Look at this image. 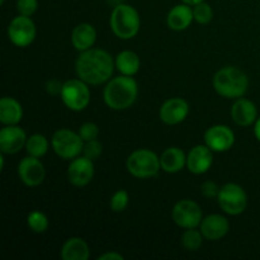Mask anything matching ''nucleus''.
<instances>
[{
	"instance_id": "obj_29",
	"label": "nucleus",
	"mask_w": 260,
	"mask_h": 260,
	"mask_svg": "<svg viewBox=\"0 0 260 260\" xmlns=\"http://www.w3.org/2000/svg\"><path fill=\"white\" fill-rule=\"evenodd\" d=\"M128 202H129L128 193L123 189H119L112 196L109 206H111V210L113 211V212H123V211L127 208V206H128Z\"/></svg>"
},
{
	"instance_id": "obj_21",
	"label": "nucleus",
	"mask_w": 260,
	"mask_h": 260,
	"mask_svg": "<svg viewBox=\"0 0 260 260\" xmlns=\"http://www.w3.org/2000/svg\"><path fill=\"white\" fill-rule=\"evenodd\" d=\"M160 165L164 172L174 174L187 165V155L179 147H169L160 156Z\"/></svg>"
},
{
	"instance_id": "obj_36",
	"label": "nucleus",
	"mask_w": 260,
	"mask_h": 260,
	"mask_svg": "<svg viewBox=\"0 0 260 260\" xmlns=\"http://www.w3.org/2000/svg\"><path fill=\"white\" fill-rule=\"evenodd\" d=\"M254 135H255L256 140L260 142V117L255 121L254 123Z\"/></svg>"
},
{
	"instance_id": "obj_28",
	"label": "nucleus",
	"mask_w": 260,
	"mask_h": 260,
	"mask_svg": "<svg viewBox=\"0 0 260 260\" xmlns=\"http://www.w3.org/2000/svg\"><path fill=\"white\" fill-rule=\"evenodd\" d=\"M193 15L200 24H208L213 18V10L208 3L202 2L193 5Z\"/></svg>"
},
{
	"instance_id": "obj_33",
	"label": "nucleus",
	"mask_w": 260,
	"mask_h": 260,
	"mask_svg": "<svg viewBox=\"0 0 260 260\" xmlns=\"http://www.w3.org/2000/svg\"><path fill=\"white\" fill-rule=\"evenodd\" d=\"M201 192L205 197L207 198H213L217 197L218 192H220V188L217 187V184L213 182H206L201 185Z\"/></svg>"
},
{
	"instance_id": "obj_23",
	"label": "nucleus",
	"mask_w": 260,
	"mask_h": 260,
	"mask_svg": "<svg viewBox=\"0 0 260 260\" xmlns=\"http://www.w3.org/2000/svg\"><path fill=\"white\" fill-rule=\"evenodd\" d=\"M89 255L88 244L81 238L68 239L61 249V258L63 260H88Z\"/></svg>"
},
{
	"instance_id": "obj_1",
	"label": "nucleus",
	"mask_w": 260,
	"mask_h": 260,
	"mask_svg": "<svg viewBox=\"0 0 260 260\" xmlns=\"http://www.w3.org/2000/svg\"><path fill=\"white\" fill-rule=\"evenodd\" d=\"M114 65L113 58L107 51L89 48L79 55L75 68L79 79L88 85H99L112 78Z\"/></svg>"
},
{
	"instance_id": "obj_20",
	"label": "nucleus",
	"mask_w": 260,
	"mask_h": 260,
	"mask_svg": "<svg viewBox=\"0 0 260 260\" xmlns=\"http://www.w3.org/2000/svg\"><path fill=\"white\" fill-rule=\"evenodd\" d=\"M194 19L193 9L188 4L175 5L169 12L167 18V22L169 28L173 30H184L190 25V23Z\"/></svg>"
},
{
	"instance_id": "obj_18",
	"label": "nucleus",
	"mask_w": 260,
	"mask_h": 260,
	"mask_svg": "<svg viewBox=\"0 0 260 260\" xmlns=\"http://www.w3.org/2000/svg\"><path fill=\"white\" fill-rule=\"evenodd\" d=\"M201 233L207 240H220L230 230L228 218L222 215H210L202 220L200 225Z\"/></svg>"
},
{
	"instance_id": "obj_3",
	"label": "nucleus",
	"mask_w": 260,
	"mask_h": 260,
	"mask_svg": "<svg viewBox=\"0 0 260 260\" xmlns=\"http://www.w3.org/2000/svg\"><path fill=\"white\" fill-rule=\"evenodd\" d=\"M249 79L243 70L234 66H226L216 73L213 78V88L225 98H241L246 93Z\"/></svg>"
},
{
	"instance_id": "obj_14",
	"label": "nucleus",
	"mask_w": 260,
	"mask_h": 260,
	"mask_svg": "<svg viewBox=\"0 0 260 260\" xmlns=\"http://www.w3.org/2000/svg\"><path fill=\"white\" fill-rule=\"evenodd\" d=\"M27 135L17 124H9L0 131V150L3 154H17L25 147Z\"/></svg>"
},
{
	"instance_id": "obj_19",
	"label": "nucleus",
	"mask_w": 260,
	"mask_h": 260,
	"mask_svg": "<svg viewBox=\"0 0 260 260\" xmlns=\"http://www.w3.org/2000/svg\"><path fill=\"white\" fill-rule=\"evenodd\" d=\"M96 40V30L89 23H81L74 28L73 33H71V42H73L74 47L78 51L83 52V51L89 50L94 46Z\"/></svg>"
},
{
	"instance_id": "obj_27",
	"label": "nucleus",
	"mask_w": 260,
	"mask_h": 260,
	"mask_svg": "<svg viewBox=\"0 0 260 260\" xmlns=\"http://www.w3.org/2000/svg\"><path fill=\"white\" fill-rule=\"evenodd\" d=\"M27 225L33 233L42 234L48 229V218L41 211H32L27 217Z\"/></svg>"
},
{
	"instance_id": "obj_34",
	"label": "nucleus",
	"mask_w": 260,
	"mask_h": 260,
	"mask_svg": "<svg viewBox=\"0 0 260 260\" xmlns=\"http://www.w3.org/2000/svg\"><path fill=\"white\" fill-rule=\"evenodd\" d=\"M61 89H62V85L61 84H58L56 80H52V81H48L47 83V91L50 94H61Z\"/></svg>"
},
{
	"instance_id": "obj_32",
	"label": "nucleus",
	"mask_w": 260,
	"mask_h": 260,
	"mask_svg": "<svg viewBox=\"0 0 260 260\" xmlns=\"http://www.w3.org/2000/svg\"><path fill=\"white\" fill-rule=\"evenodd\" d=\"M38 7V0H17V10L20 15L30 17L36 13Z\"/></svg>"
},
{
	"instance_id": "obj_22",
	"label": "nucleus",
	"mask_w": 260,
	"mask_h": 260,
	"mask_svg": "<svg viewBox=\"0 0 260 260\" xmlns=\"http://www.w3.org/2000/svg\"><path fill=\"white\" fill-rule=\"evenodd\" d=\"M23 108L22 104L14 98L4 96L0 101V122L5 126L18 124L22 121Z\"/></svg>"
},
{
	"instance_id": "obj_15",
	"label": "nucleus",
	"mask_w": 260,
	"mask_h": 260,
	"mask_svg": "<svg viewBox=\"0 0 260 260\" xmlns=\"http://www.w3.org/2000/svg\"><path fill=\"white\" fill-rule=\"evenodd\" d=\"M212 150L207 145H197L187 155V168L193 174H205L213 164Z\"/></svg>"
},
{
	"instance_id": "obj_6",
	"label": "nucleus",
	"mask_w": 260,
	"mask_h": 260,
	"mask_svg": "<svg viewBox=\"0 0 260 260\" xmlns=\"http://www.w3.org/2000/svg\"><path fill=\"white\" fill-rule=\"evenodd\" d=\"M52 149L61 159L71 160L80 156L84 149V141L79 132L71 131L68 128H61L53 134L51 140Z\"/></svg>"
},
{
	"instance_id": "obj_8",
	"label": "nucleus",
	"mask_w": 260,
	"mask_h": 260,
	"mask_svg": "<svg viewBox=\"0 0 260 260\" xmlns=\"http://www.w3.org/2000/svg\"><path fill=\"white\" fill-rule=\"evenodd\" d=\"M217 201L223 212L228 215H240L246 210L248 196L243 187L235 183H228L220 188Z\"/></svg>"
},
{
	"instance_id": "obj_11",
	"label": "nucleus",
	"mask_w": 260,
	"mask_h": 260,
	"mask_svg": "<svg viewBox=\"0 0 260 260\" xmlns=\"http://www.w3.org/2000/svg\"><path fill=\"white\" fill-rule=\"evenodd\" d=\"M205 142L213 152H223L233 147L235 142V135L230 127L216 124L206 131Z\"/></svg>"
},
{
	"instance_id": "obj_38",
	"label": "nucleus",
	"mask_w": 260,
	"mask_h": 260,
	"mask_svg": "<svg viewBox=\"0 0 260 260\" xmlns=\"http://www.w3.org/2000/svg\"><path fill=\"white\" fill-rule=\"evenodd\" d=\"M5 2V0H0V3H2V4H3V3H4Z\"/></svg>"
},
{
	"instance_id": "obj_12",
	"label": "nucleus",
	"mask_w": 260,
	"mask_h": 260,
	"mask_svg": "<svg viewBox=\"0 0 260 260\" xmlns=\"http://www.w3.org/2000/svg\"><path fill=\"white\" fill-rule=\"evenodd\" d=\"M18 175L19 179L28 187H37L42 184L46 177V170L38 157L27 156L20 160L18 165Z\"/></svg>"
},
{
	"instance_id": "obj_2",
	"label": "nucleus",
	"mask_w": 260,
	"mask_h": 260,
	"mask_svg": "<svg viewBox=\"0 0 260 260\" xmlns=\"http://www.w3.org/2000/svg\"><path fill=\"white\" fill-rule=\"evenodd\" d=\"M139 86L132 76L121 75L112 79L104 88V102L114 111H123L135 103Z\"/></svg>"
},
{
	"instance_id": "obj_35",
	"label": "nucleus",
	"mask_w": 260,
	"mask_h": 260,
	"mask_svg": "<svg viewBox=\"0 0 260 260\" xmlns=\"http://www.w3.org/2000/svg\"><path fill=\"white\" fill-rule=\"evenodd\" d=\"M99 260H106V259H117V260H123V255L118 253H114V251H109V253L102 254L101 256L98 258Z\"/></svg>"
},
{
	"instance_id": "obj_10",
	"label": "nucleus",
	"mask_w": 260,
	"mask_h": 260,
	"mask_svg": "<svg viewBox=\"0 0 260 260\" xmlns=\"http://www.w3.org/2000/svg\"><path fill=\"white\" fill-rule=\"evenodd\" d=\"M8 37L17 47H27L36 38V25L30 17L18 15L8 27Z\"/></svg>"
},
{
	"instance_id": "obj_24",
	"label": "nucleus",
	"mask_w": 260,
	"mask_h": 260,
	"mask_svg": "<svg viewBox=\"0 0 260 260\" xmlns=\"http://www.w3.org/2000/svg\"><path fill=\"white\" fill-rule=\"evenodd\" d=\"M116 68L122 75L134 76L135 74L139 73L141 61H140L139 55L134 51H122L116 57Z\"/></svg>"
},
{
	"instance_id": "obj_31",
	"label": "nucleus",
	"mask_w": 260,
	"mask_h": 260,
	"mask_svg": "<svg viewBox=\"0 0 260 260\" xmlns=\"http://www.w3.org/2000/svg\"><path fill=\"white\" fill-rule=\"evenodd\" d=\"M103 152V146L99 141L96 140H93V141L84 142V149H83V155L85 157L90 160H96Z\"/></svg>"
},
{
	"instance_id": "obj_26",
	"label": "nucleus",
	"mask_w": 260,
	"mask_h": 260,
	"mask_svg": "<svg viewBox=\"0 0 260 260\" xmlns=\"http://www.w3.org/2000/svg\"><path fill=\"white\" fill-rule=\"evenodd\" d=\"M203 234L201 230H196V229H185V231L182 235V245L188 251H196L201 248L203 243Z\"/></svg>"
},
{
	"instance_id": "obj_9",
	"label": "nucleus",
	"mask_w": 260,
	"mask_h": 260,
	"mask_svg": "<svg viewBox=\"0 0 260 260\" xmlns=\"http://www.w3.org/2000/svg\"><path fill=\"white\" fill-rule=\"evenodd\" d=\"M173 221L182 229H196L203 220L202 210L194 201L182 200L175 203L172 211Z\"/></svg>"
},
{
	"instance_id": "obj_37",
	"label": "nucleus",
	"mask_w": 260,
	"mask_h": 260,
	"mask_svg": "<svg viewBox=\"0 0 260 260\" xmlns=\"http://www.w3.org/2000/svg\"><path fill=\"white\" fill-rule=\"evenodd\" d=\"M202 2H206V0H183V3L190 5V7H193V5L198 4V3H202Z\"/></svg>"
},
{
	"instance_id": "obj_17",
	"label": "nucleus",
	"mask_w": 260,
	"mask_h": 260,
	"mask_svg": "<svg viewBox=\"0 0 260 260\" xmlns=\"http://www.w3.org/2000/svg\"><path fill=\"white\" fill-rule=\"evenodd\" d=\"M231 118L238 126L249 127L258 119L255 104L245 98H238L231 107Z\"/></svg>"
},
{
	"instance_id": "obj_30",
	"label": "nucleus",
	"mask_w": 260,
	"mask_h": 260,
	"mask_svg": "<svg viewBox=\"0 0 260 260\" xmlns=\"http://www.w3.org/2000/svg\"><path fill=\"white\" fill-rule=\"evenodd\" d=\"M79 135L83 139L84 142L93 141V140L98 139L99 135V128L95 123L93 122H86V123H83L79 128Z\"/></svg>"
},
{
	"instance_id": "obj_7",
	"label": "nucleus",
	"mask_w": 260,
	"mask_h": 260,
	"mask_svg": "<svg viewBox=\"0 0 260 260\" xmlns=\"http://www.w3.org/2000/svg\"><path fill=\"white\" fill-rule=\"evenodd\" d=\"M61 99L69 109L80 112L88 107L90 102V90L88 84L81 79H71L65 81L61 89Z\"/></svg>"
},
{
	"instance_id": "obj_5",
	"label": "nucleus",
	"mask_w": 260,
	"mask_h": 260,
	"mask_svg": "<svg viewBox=\"0 0 260 260\" xmlns=\"http://www.w3.org/2000/svg\"><path fill=\"white\" fill-rule=\"evenodd\" d=\"M160 169V157L149 149L136 150L127 159L128 173L140 179L155 177Z\"/></svg>"
},
{
	"instance_id": "obj_25",
	"label": "nucleus",
	"mask_w": 260,
	"mask_h": 260,
	"mask_svg": "<svg viewBox=\"0 0 260 260\" xmlns=\"http://www.w3.org/2000/svg\"><path fill=\"white\" fill-rule=\"evenodd\" d=\"M25 150H27L28 155L40 159V157H42L48 151V140L43 135H32V136L27 139Z\"/></svg>"
},
{
	"instance_id": "obj_13",
	"label": "nucleus",
	"mask_w": 260,
	"mask_h": 260,
	"mask_svg": "<svg viewBox=\"0 0 260 260\" xmlns=\"http://www.w3.org/2000/svg\"><path fill=\"white\" fill-rule=\"evenodd\" d=\"M94 177L93 160L83 156H78L71 160L68 169V178L75 187H85L91 182Z\"/></svg>"
},
{
	"instance_id": "obj_16",
	"label": "nucleus",
	"mask_w": 260,
	"mask_h": 260,
	"mask_svg": "<svg viewBox=\"0 0 260 260\" xmlns=\"http://www.w3.org/2000/svg\"><path fill=\"white\" fill-rule=\"evenodd\" d=\"M189 113V106L183 98H170L160 107L159 116L164 123L178 124L184 121Z\"/></svg>"
},
{
	"instance_id": "obj_4",
	"label": "nucleus",
	"mask_w": 260,
	"mask_h": 260,
	"mask_svg": "<svg viewBox=\"0 0 260 260\" xmlns=\"http://www.w3.org/2000/svg\"><path fill=\"white\" fill-rule=\"evenodd\" d=\"M111 28L121 40H131L139 33L140 15L134 7L128 4H118L111 14Z\"/></svg>"
}]
</instances>
